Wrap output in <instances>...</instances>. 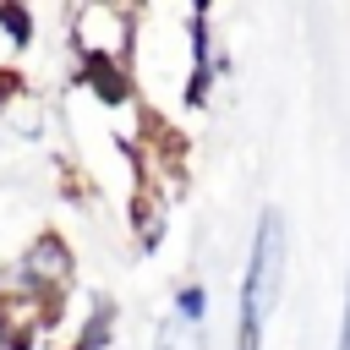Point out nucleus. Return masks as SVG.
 <instances>
[{
	"mask_svg": "<svg viewBox=\"0 0 350 350\" xmlns=\"http://www.w3.org/2000/svg\"><path fill=\"white\" fill-rule=\"evenodd\" d=\"M153 350H202V328H186V323L164 317L159 334H153Z\"/></svg>",
	"mask_w": 350,
	"mask_h": 350,
	"instance_id": "obj_11",
	"label": "nucleus"
},
{
	"mask_svg": "<svg viewBox=\"0 0 350 350\" xmlns=\"http://www.w3.org/2000/svg\"><path fill=\"white\" fill-rule=\"evenodd\" d=\"M137 27L142 16L120 0H82L66 11V44L77 60H115V66H131L137 55Z\"/></svg>",
	"mask_w": 350,
	"mask_h": 350,
	"instance_id": "obj_2",
	"label": "nucleus"
},
{
	"mask_svg": "<svg viewBox=\"0 0 350 350\" xmlns=\"http://www.w3.org/2000/svg\"><path fill=\"white\" fill-rule=\"evenodd\" d=\"M77 82H82L104 109H126V104H137L131 66H115V60H77Z\"/></svg>",
	"mask_w": 350,
	"mask_h": 350,
	"instance_id": "obj_7",
	"label": "nucleus"
},
{
	"mask_svg": "<svg viewBox=\"0 0 350 350\" xmlns=\"http://www.w3.org/2000/svg\"><path fill=\"white\" fill-rule=\"evenodd\" d=\"M175 312V323H186V328H202V317H208V284L202 279H186V284H175V301H170Z\"/></svg>",
	"mask_w": 350,
	"mask_h": 350,
	"instance_id": "obj_10",
	"label": "nucleus"
},
{
	"mask_svg": "<svg viewBox=\"0 0 350 350\" xmlns=\"http://www.w3.org/2000/svg\"><path fill=\"white\" fill-rule=\"evenodd\" d=\"M126 230H131L137 252H159L164 235H170V202H164L159 191L131 186V197H126Z\"/></svg>",
	"mask_w": 350,
	"mask_h": 350,
	"instance_id": "obj_6",
	"label": "nucleus"
},
{
	"mask_svg": "<svg viewBox=\"0 0 350 350\" xmlns=\"http://www.w3.org/2000/svg\"><path fill=\"white\" fill-rule=\"evenodd\" d=\"M0 273H5L16 290L38 295L44 306H66V295H71V284H77V252H71L55 230H44V235H33Z\"/></svg>",
	"mask_w": 350,
	"mask_h": 350,
	"instance_id": "obj_3",
	"label": "nucleus"
},
{
	"mask_svg": "<svg viewBox=\"0 0 350 350\" xmlns=\"http://www.w3.org/2000/svg\"><path fill=\"white\" fill-rule=\"evenodd\" d=\"M115 334H120V306L109 295H93L82 323H77V339L71 350H115Z\"/></svg>",
	"mask_w": 350,
	"mask_h": 350,
	"instance_id": "obj_8",
	"label": "nucleus"
},
{
	"mask_svg": "<svg viewBox=\"0 0 350 350\" xmlns=\"http://www.w3.org/2000/svg\"><path fill=\"white\" fill-rule=\"evenodd\" d=\"M33 38H38V16L16 0H0V44L11 55H22V49H33Z\"/></svg>",
	"mask_w": 350,
	"mask_h": 350,
	"instance_id": "obj_9",
	"label": "nucleus"
},
{
	"mask_svg": "<svg viewBox=\"0 0 350 350\" xmlns=\"http://www.w3.org/2000/svg\"><path fill=\"white\" fill-rule=\"evenodd\" d=\"M180 27H186V88H180V104H186V109H202V104L213 98L219 77H224V49H219V38H213L208 5H191V11L180 16Z\"/></svg>",
	"mask_w": 350,
	"mask_h": 350,
	"instance_id": "obj_4",
	"label": "nucleus"
},
{
	"mask_svg": "<svg viewBox=\"0 0 350 350\" xmlns=\"http://www.w3.org/2000/svg\"><path fill=\"white\" fill-rule=\"evenodd\" d=\"M16 98H22V82H16V77L0 66V120L11 115V104H16Z\"/></svg>",
	"mask_w": 350,
	"mask_h": 350,
	"instance_id": "obj_12",
	"label": "nucleus"
},
{
	"mask_svg": "<svg viewBox=\"0 0 350 350\" xmlns=\"http://www.w3.org/2000/svg\"><path fill=\"white\" fill-rule=\"evenodd\" d=\"M284 213L279 208H262L257 213V230H252V246H246V268H241V301H235V350H262V328L279 306V290H284Z\"/></svg>",
	"mask_w": 350,
	"mask_h": 350,
	"instance_id": "obj_1",
	"label": "nucleus"
},
{
	"mask_svg": "<svg viewBox=\"0 0 350 350\" xmlns=\"http://www.w3.org/2000/svg\"><path fill=\"white\" fill-rule=\"evenodd\" d=\"M55 323H60V306H44L38 295L16 290L0 273V350H38Z\"/></svg>",
	"mask_w": 350,
	"mask_h": 350,
	"instance_id": "obj_5",
	"label": "nucleus"
}]
</instances>
